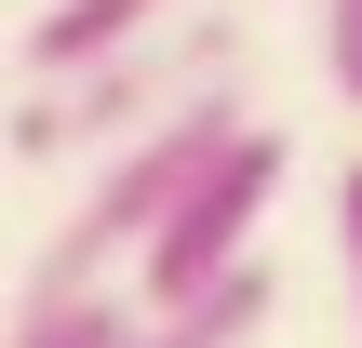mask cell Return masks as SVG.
I'll list each match as a JSON object with an SVG mask.
<instances>
[{
    "label": "cell",
    "mask_w": 362,
    "mask_h": 348,
    "mask_svg": "<svg viewBox=\"0 0 362 348\" xmlns=\"http://www.w3.org/2000/svg\"><path fill=\"white\" fill-rule=\"evenodd\" d=\"M228 134H242V107H228V80H202L188 107H161L148 134H121V148H107V174L81 188V215L54 228V255H40V282H27V308H40V295H94L107 268H134V255H148V228H161V215L188 201V174H202V161H215Z\"/></svg>",
    "instance_id": "1"
},
{
    "label": "cell",
    "mask_w": 362,
    "mask_h": 348,
    "mask_svg": "<svg viewBox=\"0 0 362 348\" xmlns=\"http://www.w3.org/2000/svg\"><path fill=\"white\" fill-rule=\"evenodd\" d=\"M242 67V27L228 13H161L148 40H121L107 67H81V80H40L27 94V121H13V161H67V148H121V134H148L161 107H188L202 80H228Z\"/></svg>",
    "instance_id": "2"
},
{
    "label": "cell",
    "mask_w": 362,
    "mask_h": 348,
    "mask_svg": "<svg viewBox=\"0 0 362 348\" xmlns=\"http://www.w3.org/2000/svg\"><path fill=\"white\" fill-rule=\"evenodd\" d=\"M282 201V134H228L202 174H188V201L148 228V255H134V308H175V295H202V282H228L242 255H255V215Z\"/></svg>",
    "instance_id": "3"
},
{
    "label": "cell",
    "mask_w": 362,
    "mask_h": 348,
    "mask_svg": "<svg viewBox=\"0 0 362 348\" xmlns=\"http://www.w3.org/2000/svg\"><path fill=\"white\" fill-rule=\"evenodd\" d=\"M175 0H54L40 27H27V80H81V67H107L121 40H148Z\"/></svg>",
    "instance_id": "4"
},
{
    "label": "cell",
    "mask_w": 362,
    "mask_h": 348,
    "mask_svg": "<svg viewBox=\"0 0 362 348\" xmlns=\"http://www.w3.org/2000/svg\"><path fill=\"white\" fill-rule=\"evenodd\" d=\"M255 322H269V268L242 255L228 282H202V295H175V308H148V322H134V348H242Z\"/></svg>",
    "instance_id": "5"
},
{
    "label": "cell",
    "mask_w": 362,
    "mask_h": 348,
    "mask_svg": "<svg viewBox=\"0 0 362 348\" xmlns=\"http://www.w3.org/2000/svg\"><path fill=\"white\" fill-rule=\"evenodd\" d=\"M134 322H148V308H134L121 282H94V295H40V308H13L0 348H134Z\"/></svg>",
    "instance_id": "6"
},
{
    "label": "cell",
    "mask_w": 362,
    "mask_h": 348,
    "mask_svg": "<svg viewBox=\"0 0 362 348\" xmlns=\"http://www.w3.org/2000/svg\"><path fill=\"white\" fill-rule=\"evenodd\" d=\"M322 80L362 107V0H322Z\"/></svg>",
    "instance_id": "7"
},
{
    "label": "cell",
    "mask_w": 362,
    "mask_h": 348,
    "mask_svg": "<svg viewBox=\"0 0 362 348\" xmlns=\"http://www.w3.org/2000/svg\"><path fill=\"white\" fill-rule=\"evenodd\" d=\"M336 228H349V308H362V161L336 174Z\"/></svg>",
    "instance_id": "8"
}]
</instances>
